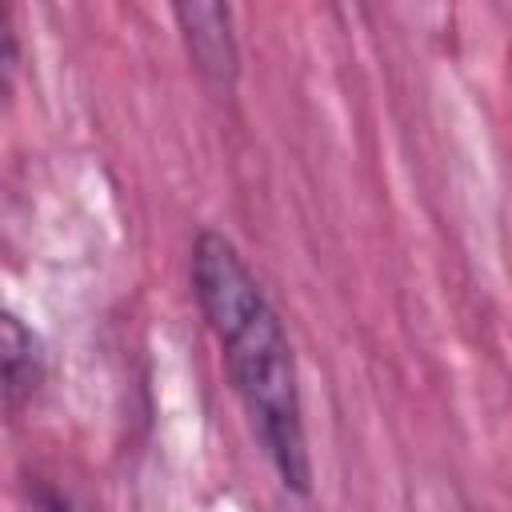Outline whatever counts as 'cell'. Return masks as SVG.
<instances>
[{
  "instance_id": "obj_1",
  "label": "cell",
  "mask_w": 512,
  "mask_h": 512,
  "mask_svg": "<svg viewBox=\"0 0 512 512\" xmlns=\"http://www.w3.org/2000/svg\"><path fill=\"white\" fill-rule=\"evenodd\" d=\"M192 292L224 352L228 376L260 444L292 492H308L312 460L300 408V376L288 332L256 284L236 244L220 232H200L192 244Z\"/></svg>"
},
{
  "instance_id": "obj_2",
  "label": "cell",
  "mask_w": 512,
  "mask_h": 512,
  "mask_svg": "<svg viewBox=\"0 0 512 512\" xmlns=\"http://www.w3.org/2000/svg\"><path fill=\"white\" fill-rule=\"evenodd\" d=\"M188 56L204 80L216 88H228L236 80V40H232V16L224 4H180L176 8Z\"/></svg>"
},
{
  "instance_id": "obj_3",
  "label": "cell",
  "mask_w": 512,
  "mask_h": 512,
  "mask_svg": "<svg viewBox=\"0 0 512 512\" xmlns=\"http://www.w3.org/2000/svg\"><path fill=\"white\" fill-rule=\"evenodd\" d=\"M40 380V356H36V340L32 332L20 328L16 316L4 320V384H8V404L16 408L20 396H32Z\"/></svg>"
},
{
  "instance_id": "obj_4",
  "label": "cell",
  "mask_w": 512,
  "mask_h": 512,
  "mask_svg": "<svg viewBox=\"0 0 512 512\" xmlns=\"http://www.w3.org/2000/svg\"><path fill=\"white\" fill-rule=\"evenodd\" d=\"M52 512H88V508H76V504H68V500H56Z\"/></svg>"
}]
</instances>
